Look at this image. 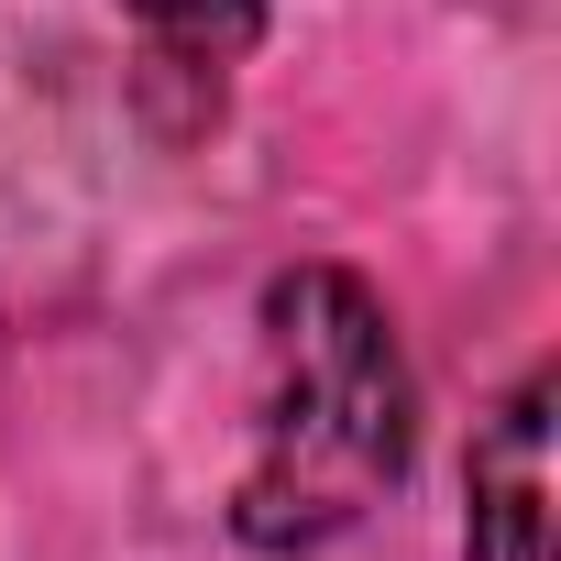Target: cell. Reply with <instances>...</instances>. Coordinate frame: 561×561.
Instances as JSON below:
<instances>
[{
	"label": "cell",
	"mask_w": 561,
	"mask_h": 561,
	"mask_svg": "<svg viewBox=\"0 0 561 561\" xmlns=\"http://www.w3.org/2000/svg\"><path fill=\"white\" fill-rule=\"evenodd\" d=\"M408 473V364L364 275L298 264L264 287V430L231 484L253 550H320Z\"/></svg>",
	"instance_id": "cell-1"
},
{
	"label": "cell",
	"mask_w": 561,
	"mask_h": 561,
	"mask_svg": "<svg viewBox=\"0 0 561 561\" xmlns=\"http://www.w3.org/2000/svg\"><path fill=\"white\" fill-rule=\"evenodd\" d=\"M473 561H550V375H528L473 440Z\"/></svg>",
	"instance_id": "cell-2"
},
{
	"label": "cell",
	"mask_w": 561,
	"mask_h": 561,
	"mask_svg": "<svg viewBox=\"0 0 561 561\" xmlns=\"http://www.w3.org/2000/svg\"><path fill=\"white\" fill-rule=\"evenodd\" d=\"M165 67H242L264 45V0H122Z\"/></svg>",
	"instance_id": "cell-3"
}]
</instances>
